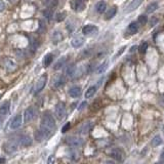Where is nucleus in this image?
I'll list each match as a JSON object with an SVG mask.
<instances>
[{
  "mask_svg": "<svg viewBox=\"0 0 164 164\" xmlns=\"http://www.w3.org/2000/svg\"><path fill=\"white\" fill-rule=\"evenodd\" d=\"M41 129L50 134L55 129V120L49 113H45L41 119Z\"/></svg>",
  "mask_w": 164,
  "mask_h": 164,
  "instance_id": "obj_1",
  "label": "nucleus"
},
{
  "mask_svg": "<svg viewBox=\"0 0 164 164\" xmlns=\"http://www.w3.org/2000/svg\"><path fill=\"white\" fill-rule=\"evenodd\" d=\"M46 82H47V76L46 75L40 76L34 86V94L40 93L43 90V88L45 87V85H46Z\"/></svg>",
  "mask_w": 164,
  "mask_h": 164,
  "instance_id": "obj_2",
  "label": "nucleus"
},
{
  "mask_svg": "<svg viewBox=\"0 0 164 164\" xmlns=\"http://www.w3.org/2000/svg\"><path fill=\"white\" fill-rule=\"evenodd\" d=\"M55 116H57L58 119H63L64 117H65L66 115V105L65 103H63V102H60V103L57 104V106H55Z\"/></svg>",
  "mask_w": 164,
  "mask_h": 164,
  "instance_id": "obj_3",
  "label": "nucleus"
},
{
  "mask_svg": "<svg viewBox=\"0 0 164 164\" xmlns=\"http://www.w3.org/2000/svg\"><path fill=\"white\" fill-rule=\"evenodd\" d=\"M35 116V111H34V108L33 107H29L27 108L26 110H25L24 112V120L26 123H28V122L32 121L33 118H34Z\"/></svg>",
  "mask_w": 164,
  "mask_h": 164,
  "instance_id": "obj_4",
  "label": "nucleus"
},
{
  "mask_svg": "<svg viewBox=\"0 0 164 164\" xmlns=\"http://www.w3.org/2000/svg\"><path fill=\"white\" fill-rule=\"evenodd\" d=\"M67 143L71 147H75V148L81 147L83 145V141L79 138H76V136H70V138H68Z\"/></svg>",
  "mask_w": 164,
  "mask_h": 164,
  "instance_id": "obj_5",
  "label": "nucleus"
},
{
  "mask_svg": "<svg viewBox=\"0 0 164 164\" xmlns=\"http://www.w3.org/2000/svg\"><path fill=\"white\" fill-rule=\"evenodd\" d=\"M72 8L76 11H82L85 8V3L83 0H73L71 3Z\"/></svg>",
  "mask_w": 164,
  "mask_h": 164,
  "instance_id": "obj_6",
  "label": "nucleus"
},
{
  "mask_svg": "<svg viewBox=\"0 0 164 164\" xmlns=\"http://www.w3.org/2000/svg\"><path fill=\"white\" fill-rule=\"evenodd\" d=\"M22 115H16V117L12 119V121L10 122V128L11 129H16V128H18L21 125H22Z\"/></svg>",
  "mask_w": 164,
  "mask_h": 164,
  "instance_id": "obj_7",
  "label": "nucleus"
},
{
  "mask_svg": "<svg viewBox=\"0 0 164 164\" xmlns=\"http://www.w3.org/2000/svg\"><path fill=\"white\" fill-rule=\"evenodd\" d=\"M142 2H143V0H132V1L129 3V5L126 7L125 12H131V11H133L134 9H136V8H138V6L141 5V3H142Z\"/></svg>",
  "mask_w": 164,
  "mask_h": 164,
  "instance_id": "obj_8",
  "label": "nucleus"
},
{
  "mask_svg": "<svg viewBox=\"0 0 164 164\" xmlns=\"http://www.w3.org/2000/svg\"><path fill=\"white\" fill-rule=\"evenodd\" d=\"M65 83H66L65 77H64L63 75H59L55 79V82H53V87L57 88V89H59V88H61V87H63L64 85H65Z\"/></svg>",
  "mask_w": 164,
  "mask_h": 164,
  "instance_id": "obj_9",
  "label": "nucleus"
},
{
  "mask_svg": "<svg viewBox=\"0 0 164 164\" xmlns=\"http://www.w3.org/2000/svg\"><path fill=\"white\" fill-rule=\"evenodd\" d=\"M97 31V28L93 25H86V26L83 27L82 33L84 35H90L92 33H95Z\"/></svg>",
  "mask_w": 164,
  "mask_h": 164,
  "instance_id": "obj_10",
  "label": "nucleus"
},
{
  "mask_svg": "<svg viewBox=\"0 0 164 164\" xmlns=\"http://www.w3.org/2000/svg\"><path fill=\"white\" fill-rule=\"evenodd\" d=\"M81 92H82L81 88H80L79 86H72L71 88L69 89V94H70V97H80Z\"/></svg>",
  "mask_w": 164,
  "mask_h": 164,
  "instance_id": "obj_11",
  "label": "nucleus"
},
{
  "mask_svg": "<svg viewBox=\"0 0 164 164\" xmlns=\"http://www.w3.org/2000/svg\"><path fill=\"white\" fill-rule=\"evenodd\" d=\"M107 9V4L104 1H99L97 4H95V11L97 13H104Z\"/></svg>",
  "mask_w": 164,
  "mask_h": 164,
  "instance_id": "obj_12",
  "label": "nucleus"
},
{
  "mask_svg": "<svg viewBox=\"0 0 164 164\" xmlns=\"http://www.w3.org/2000/svg\"><path fill=\"white\" fill-rule=\"evenodd\" d=\"M20 144L23 147H28L32 145V138L29 136H23L20 138Z\"/></svg>",
  "mask_w": 164,
  "mask_h": 164,
  "instance_id": "obj_13",
  "label": "nucleus"
},
{
  "mask_svg": "<svg viewBox=\"0 0 164 164\" xmlns=\"http://www.w3.org/2000/svg\"><path fill=\"white\" fill-rule=\"evenodd\" d=\"M5 67H6V69H7L8 72H12V71H14V70L16 69V62H14L13 60L7 59L5 61Z\"/></svg>",
  "mask_w": 164,
  "mask_h": 164,
  "instance_id": "obj_14",
  "label": "nucleus"
},
{
  "mask_svg": "<svg viewBox=\"0 0 164 164\" xmlns=\"http://www.w3.org/2000/svg\"><path fill=\"white\" fill-rule=\"evenodd\" d=\"M83 43H84V39H83L82 37H79V36L73 38V39H72V41H71L72 46L75 47V48H78V47L82 46Z\"/></svg>",
  "mask_w": 164,
  "mask_h": 164,
  "instance_id": "obj_15",
  "label": "nucleus"
},
{
  "mask_svg": "<svg viewBox=\"0 0 164 164\" xmlns=\"http://www.w3.org/2000/svg\"><path fill=\"white\" fill-rule=\"evenodd\" d=\"M10 103L9 102H4L1 106H0V115H7L9 113Z\"/></svg>",
  "mask_w": 164,
  "mask_h": 164,
  "instance_id": "obj_16",
  "label": "nucleus"
},
{
  "mask_svg": "<svg viewBox=\"0 0 164 164\" xmlns=\"http://www.w3.org/2000/svg\"><path fill=\"white\" fill-rule=\"evenodd\" d=\"M111 157H113L114 159H116L117 161H122L123 160V154L120 152L118 149H114L111 152Z\"/></svg>",
  "mask_w": 164,
  "mask_h": 164,
  "instance_id": "obj_17",
  "label": "nucleus"
},
{
  "mask_svg": "<svg viewBox=\"0 0 164 164\" xmlns=\"http://www.w3.org/2000/svg\"><path fill=\"white\" fill-rule=\"evenodd\" d=\"M116 12H117V7H116V6H113V7H111L107 12H106L105 18L106 20H111V18H113L114 16H115Z\"/></svg>",
  "mask_w": 164,
  "mask_h": 164,
  "instance_id": "obj_18",
  "label": "nucleus"
},
{
  "mask_svg": "<svg viewBox=\"0 0 164 164\" xmlns=\"http://www.w3.org/2000/svg\"><path fill=\"white\" fill-rule=\"evenodd\" d=\"M53 53H47L44 57V59H43V65H44V67H49L51 65V63H53Z\"/></svg>",
  "mask_w": 164,
  "mask_h": 164,
  "instance_id": "obj_19",
  "label": "nucleus"
},
{
  "mask_svg": "<svg viewBox=\"0 0 164 164\" xmlns=\"http://www.w3.org/2000/svg\"><path fill=\"white\" fill-rule=\"evenodd\" d=\"M97 92V86H90L85 92V97L86 99H90L94 95V93Z\"/></svg>",
  "mask_w": 164,
  "mask_h": 164,
  "instance_id": "obj_20",
  "label": "nucleus"
},
{
  "mask_svg": "<svg viewBox=\"0 0 164 164\" xmlns=\"http://www.w3.org/2000/svg\"><path fill=\"white\" fill-rule=\"evenodd\" d=\"M158 8V3L157 2H152V3H150L148 6H147V13H152V12H154L155 10Z\"/></svg>",
  "mask_w": 164,
  "mask_h": 164,
  "instance_id": "obj_21",
  "label": "nucleus"
},
{
  "mask_svg": "<svg viewBox=\"0 0 164 164\" xmlns=\"http://www.w3.org/2000/svg\"><path fill=\"white\" fill-rule=\"evenodd\" d=\"M138 31V26L136 23L133 22L128 26V32H129L130 34H136Z\"/></svg>",
  "mask_w": 164,
  "mask_h": 164,
  "instance_id": "obj_22",
  "label": "nucleus"
},
{
  "mask_svg": "<svg viewBox=\"0 0 164 164\" xmlns=\"http://www.w3.org/2000/svg\"><path fill=\"white\" fill-rule=\"evenodd\" d=\"M108 65H109V62H108V61H105V62H104V63L102 64V65L99 66V67L97 69V74H102V73H104V72H105L106 70H107Z\"/></svg>",
  "mask_w": 164,
  "mask_h": 164,
  "instance_id": "obj_23",
  "label": "nucleus"
},
{
  "mask_svg": "<svg viewBox=\"0 0 164 164\" xmlns=\"http://www.w3.org/2000/svg\"><path fill=\"white\" fill-rule=\"evenodd\" d=\"M75 65H70L67 67V70H66V73H67V75L69 76V77H73L74 74H75Z\"/></svg>",
  "mask_w": 164,
  "mask_h": 164,
  "instance_id": "obj_24",
  "label": "nucleus"
},
{
  "mask_svg": "<svg viewBox=\"0 0 164 164\" xmlns=\"http://www.w3.org/2000/svg\"><path fill=\"white\" fill-rule=\"evenodd\" d=\"M63 39V35H62V33L61 32H58V31H55V33H53V42L55 43H58V42H60V41Z\"/></svg>",
  "mask_w": 164,
  "mask_h": 164,
  "instance_id": "obj_25",
  "label": "nucleus"
},
{
  "mask_svg": "<svg viewBox=\"0 0 164 164\" xmlns=\"http://www.w3.org/2000/svg\"><path fill=\"white\" fill-rule=\"evenodd\" d=\"M4 147H8L9 149H7L6 150V152L7 153H11V152H13V151H16V145H13L12 143H6L5 145H4Z\"/></svg>",
  "mask_w": 164,
  "mask_h": 164,
  "instance_id": "obj_26",
  "label": "nucleus"
},
{
  "mask_svg": "<svg viewBox=\"0 0 164 164\" xmlns=\"http://www.w3.org/2000/svg\"><path fill=\"white\" fill-rule=\"evenodd\" d=\"M147 22H148V18H147V16H145V14H141L140 16H138V23L140 25H146Z\"/></svg>",
  "mask_w": 164,
  "mask_h": 164,
  "instance_id": "obj_27",
  "label": "nucleus"
},
{
  "mask_svg": "<svg viewBox=\"0 0 164 164\" xmlns=\"http://www.w3.org/2000/svg\"><path fill=\"white\" fill-rule=\"evenodd\" d=\"M161 143H162V140H161V136H154V138H153V141H152V145H153V146L157 147V146H159Z\"/></svg>",
  "mask_w": 164,
  "mask_h": 164,
  "instance_id": "obj_28",
  "label": "nucleus"
},
{
  "mask_svg": "<svg viewBox=\"0 0 164 164\" xmlns=\"http://www.w3.org/2000/svg\"><path fill=\"white\" fill-rule=\"evenodd\" d=\"M65 63H66V58H62V59L55 65V70H59L60 68H62L65 65Z\"/></svg>",
  "mask_w": 164,
  "mask_h": 164,
  "instance_id": "obj_29",
  "label": "nucleus"
},
{
  "mask_svg": "<svg viewBox=\"0 0 164 164\" xmlns=\"http://www.w3.org/2000/svg\"><path fill=\"white\" fill-rule=\"evenodd\" d=\"M140 53H142V55H144V53H146V51H147V49H148V43L147 42H143L142 44H141V46H140Z\"/></svg>",
  "mask_w": 164,
  "mask_h": 164,
  "instance_id": "obj_30",
  "label": "nucleus"
},
{
  "mask_svg": "<svg viewBox=\"0 0 164 164\" xmlns=\"http://www.w3.org/2000/svg\"><path fill=\"white\" fill-rule=\"evenodd\" d=\"M66 18V13L65 12H60V13L57 14V21L58 22H62V21H64Z\"/></svg>",
  "mask_w": 164,
  "mask_h": 164,
  "instance_id": "obj_31",
  "label": "nucleus"
},
{
  "mask_svg": "<svg viewBox=\"0 0 164 164\" xmlns=\"http://www.w3.org/2000/svg\"><path fill=\"white\" fill-rule=\"evenodd\" d=\"M70 127H71V124H70L69 122H68V123H66L65 125H64V127L62 128V132H63V133H65V132H67L68 130L70 129Z\"/></svg>",
  "mask_w": 164,
  "mask_h": 164,
  "instance_id": "obj_32",
  "label": "nucleus"
},
{
  "mask_svg": "<svg viewBox=\"0 0 164 164\" xmlns=\"http://www.w3.org/2000/svg\"><path fill=\"white\" fill-rule=\"evenodd\" d=\"M157 23H158V18H152L150 20V26H152V27L155 26Z\"/></svg>",
  "mask_w": 164,
  "mask_h": 164,
  "instance_id": "obj_33",
  "label": "nucleus"
},
{
  "mask_svg": "<svg viewBox=\"0 0 164 164\" xmlns=\"http://www.w3.org/2000/svg\"><path fill=\"white\" fill-rule=\"evenodd\" d=\"M86 105H87L86 102H82L81 105H80V106H79V108H78V110H79V111H81V110H83L85 107H86Z\"/></svg>",
  "mask_w": 164,
  "mask_h": 164,
  "instance_id": "obj_34",
  "label": "nucleus"
},
{
  "mask_svg": "<svg viewBox=\"0 0 164 164\" xmlns=\"http://www.w3.org/2000/svg\"><path fill=\"white\" fill-rule=\"evenodd\" d=\"M4 8H5V3H4L3 0H0V11L4 10Z\"/></svg>",
  "mask_w": 164,
  "mask_h": 164,
  "instance_id": "obj_35",
  "label": "nucleus"
},
{
  "mask_svg": "<svg viewBox=\"0 0 164 164\" xmlns=\"http://www.w3.org/2000/svg\"><path fill=\"white\" fill-rule=\"evenodd\" d=\"M124 49H125V46H124V47H122V48H121V50H120L119 53H117V57H118V55H121L122 53H123V51H124Z\"/></svg>",
  "mask_w": 164,
  "mask_h": 164,
  "instance_id": "obj_36",
  "label": "nucleus"
},
{
  "mask_svg": "<svg viewBox=\"0 0 164 164\" xmlns=\"http://www.w3.org/2000/svg\"><path fill=\"white\" fill-rule=\"evenodd\" d=\"M160 103L162 104V105L164 106V94L162 95V97H161V101H160Z\"/></svg>",
  "mask_w": 164,
  "mask_h": 164,
  "instance_id": "obj_37",
  "label": "nucleus"
},
{
  "mask_svg": "<svg viewBox=\"0 0 164 164\" xmlns=\"http://www.w3.org/2000/svg\"><path fill=\"white\" fill-rule=\"evenodd\" d=\"M161 161H162V162H164V152L162 153V154H161Z\"/></svg>",
  "mask_w": 164,
  "mask_h": 164,
  "instance_id": "obj_38",
  "label": "nucleus"
},
{
  "mask_svg": "<svg viewBox=\"0 0 164 164\" xmlns=\"http://www.w3.org/2000/svg\"><path fill=\"white\" fill-rule=\"evenodd\" d=\"M5 162V159L4 158H0V163H4Z\"/></svg>",
  "mask_w": 164,
  "mask_h": 164,
  "instance_id": "obj_39",
  "label": "nucleus"
},
{
  "mask_svg": "<svg viewBox=\"0 0 164 164\" xmlns=\"http://www.w3.org/2000/svg\"><path fill=\"white\" fill-rule=\"evenodd\" d=\"M136 48V46H132V47H131V49H130V51H131V53H132V51H133Z\"/></svg>",
  "mask_w": 164,
  "mask_h": 164,
  "instance_id": "obj_40",
  "label": "nucleus"
},
{
  "mask_svg": "<svg viewBox=\"0 0 164 164\" xmlns=\"http://www.w3.org/2000/svg\"><path fill=\"white\" fill-rule=\"evenodd\" d=\"M1 125H2V119H1V117H0V127H1Z\"/></svg>",
  "mask_w": 164,
  "mask_h": 164,
  "instance_id": "obj_41",
  "label": "nucleus"
},
{
  "mask_svg": "<svg viewBox=\"0 0 164 164\" xmlns=\"http://www.w3.org/2000/svg\"><path fill=\"white\" fill-rule=\"evenodd\" d=\"M1 97H2V94H0V99H1Z\"/></svg>",
  "mask_w": 164,
  "mask_h": 164,
  "instance_id": "obj_42",
  "label": "nucleus"
}]
</instances>
